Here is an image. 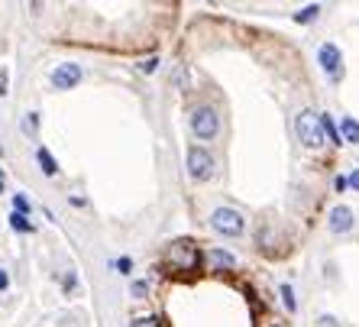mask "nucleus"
I'll return each instance as SVG.
<instances>
[{"instance_id": "obj_9", "label": "nucleus", "mask_w": 359, "mask_h": 327, "mask_svg": "<svg viewBox=\"0 0 359 327\" xmlns=\"http://www.w3.org/2000/svg\"><path fill=\"white\" fill-rule=\"evenodd\" d=\"M340 143H356L359 146V120H353V117L340 120Z\"/></svg>"}, {"instance_id": "obj_13", "label": "nucleus", "mask_w": 359, "mask_h": 327, "mask_svg": "<svg viewBox=\"0 0 359 327\" xmlns=\"http://www.w3.org/2000/svg\"><path fill=\"white\" fill-rule=\"evenodd\" d=\"M10 227H13L17 234H33V224H29V220L23 218V214H17V211L10 214Z\"/></svg>"}, {"instance_id": "obj_14", "label": "nucleus", "mask_w": 359, "mask_h": 327, "mask_svg": "<svg viewBox=\"0 0 359 327\" xmlns=\"http://www.w3.org/2000/svg\"><path fill=\"white\" fill-rule=\"evenodd\" d=\"M278 295H282V305H285V311H298V302H294V292H292V286H282V288H278Z\"/></svg>"}, {"instance_id": "obj_18", "label": "nucleus", "mask_w": 359, "mask_h": 327, "mask_svg": "<svg viewBox=\"0 0 359 327\" xmlns=\"http://www.w3.org/2000/svg\"><path fill=\"white\" fill-rule=\"evenodd\" d=\"M156 68H159V59H146V62H140V72H142V75H152Z\"/></svg>"}, {"instance_id": "obj_1", "label": "nucleus", "mask_w": 359, "mask_h": 327, "mask_svg": "<svg viewBox=\"0 0 359 327\" xmlns=\"http://www.w3.org/2000/svg\"><path fill=\"white\" fill-rule=\"evenodd\" d=\"M294 130H298V140L308 146V149L324 146V130H320V117L314 110H301L298 117H294Z\"/></svg>"}, {"instance_id": "obj_11", "label": "nucleus", "mask_w": 359, "mask_h": 327, "mask_svg": "<svg viewBox=\"0 0 359 327\" xmlns=\"http://www.w3.org/2000/svg\"><path fill=\"white\" fill-rule=\"evenodd\" d=\"M36 159H39V168L42 172H46V175H59V166H55V159H52V152L46 149V146H39V149H36Z\"/></svg>"}, {"instance_id": "obj_5", "label": "nucleus", "mask_w": 359, "mask_h": 327, "mask_svg": "<svg viewBox=\"0 0 359 327\" xmlns=\"http://www.w3.org/2000/svg\"><path fill=\"white\" fill-rule=\"evenodd\" d=\"M318 62H320V68H324L327 75L334 78V81H340L343 78V55H340V49H337L334 42H324V46H320Z\"/></svg>"}, {"instance_id": "obj_24", "label": "nucleus", "mask_w": 359, "mask_h": 327, "mask_svg": "<svg viewBox=\"0 0 359 327\" xmlns=\"http://www.w3.org/2000/svg\"><path fill=\"white\" fill-rule=\"evenodd\" d=\"M7 286H10V276L0 269V292H7Z\"/></svg>"}, {"instance_id": "obj_21", "label": "nucleus", "mask_w": 359, "mask_h": 327, "mask_svg": "<svg viewBox=\"0 0 359 327\" xmlns=\"http://www.w3.org/2000/svg\"><path fill=\"white\" fill-rule=\"evenodd\" d=\"M36 120H39V117H36V114H29V117H26V120H23V126H26V133H36Z\"/></svg>"}, {"instance_id": "obj_4", "label": "nucleus", "mask_w": 359, "mask_h": 327, "mask_svg": "<svg viewBox=\"0 0 359 327\" xmlns=\"http://www.w3.org/2000/svg\"><path fill=\"white\" fill-rule=\"evenodd\" d=\"M188 172H191V178H198V182L210 178L214 175V156H210L208 149L191 146V149H188Z\"/></svg>"}, {"instance_id": "obj_22", "label": "nucleus", "mask_w": 359, "mask_h": 327, "mask_svg": "<svg viewBox=\"0 0 359 327\" xmlns=\"http://www.w3.org/2000/svg\"><path fill=\"white\" fill-rule=\"evenodd\" d=\"M346 185H350L353 192H359V168H356V172H353L350 178H346Z\"/></svg>"}, {"instance_id": "obj_3", "label": "nucleus", "mask_w": 359, "mask_h": 327, "mask_svg": "<svg viewBox=\"0 0 359 327\" xmlns=\"http://www.w3.org/2000/svg\"><path fill=\"white\" fill-rule=\"evenodd\" d=\"M210 227L224 236H240L243 227H246V220H243V214L233 211V208H217L214 214H210Z\"/></svg>"}, {"instance_id": "obj_16", "label": "nucleus", "mask_w": 359, "mask_h": 327, "mask_svg": "<svg viewBox=\"0 0 359 327\" xmlns=\"http://www.w3.org/2000/svg\"><path fill=\"white\" fill-rule=\"evenodd\" d=\"M130 295H133V298H146V295H149V282H146V279H136L133 286H130Z\"/></svg>"}, {"instance_id": "obj_10", "label": "nucleus", "mask_w": 359, "mask_h": 327, "mask_svg": "<svg viewBox=\"0 0 359 327\" xmlns=\"http://www.w3.org/2000/svg\"><path fill=\"white\" fill-rule=\"evenodd\" d=\"M208 262L214 269H233L236 260H233V253H226V250H210L208 253Z\"/></svg>"}, {"instance_id": "obj_2", "label": "nucleus", "mask_w": 359, "mask_h": 327, "mask_svg": "<svg viewBox=\"0 0 359 327\" xmlns=\"http://www.w3.org/2000/svg\"><path fill=\"white\" fill-rule=\"evenodd\" d=\"M191 133L198 140H214L220 133V117L214 107H194L191 110Z\"/></svg>"}, {"instance_id": "obj_25", "label": "nucleus", "mask_w": 359, "mask_h": 327, "mask_svg": "<svg viewBox=\"0 0 359 327\" xmlns=\"http://www.w3.org/2000/svg\"><path fill=\"white\" fill-rule=\"evenodd\" d=\"M0 192H4V168H0Z\"/></svg>"}, {"instance_id": "obj_6", "label": "nucleus", "mask_w": 359, "mask_h": 327, "mask_svg": "<svg viewBox=\"0 0 359 327\" xmlns=\"http://www.w3.org/2000/svg\"><path fill=\"white\" fill-rule=\"evenodd\" d=\"M168 260H172V266H178V269H194L198 266V250H194L188 240H182V243H172Z\"/></svg>"}, {"instance_id": "obj_23", "label": "nucleus", "mask_w": 359, "mask_h": 327, "mask_svg": "<svg viewBox=\"0 0 359 327\" xmlns=\"http://www.w3.org/2000/svg\"><path fill=\"white\" fill-rule=\"evenodd\" d=\"M4 94H7V72L0 68V98H4Z\"/></svg>"}, {"instance_id": "obj_7", "label": "nucleus", "mask_w": 359, "mask_h": 327, "mask_svg": "<svg viewBox=\"0 0 359 327\" xmlns=\"http://www.w3.org/2000/svg\"><path fill=\"white\" fill-rule=\"evenodd\" d=\"M78 81H81V68H78L75 62H65V65H59L55 72H52V88H59V91L75 88Z\"/></svg>"}, {"instance_id": "obj_12", "label": "nucleus", "mask_w": 359, "mask_h": 327, "mask_svg": "<svg viewBox=\"0 0 359 327\" xmlns=\"http://www.w3.org/2000/svg\"><path fill=\"white\" fill-rule=\"evenodd\" d=\"M320 4H311V7H304V10H298V13H294V23H311V20H318L320 17Z\"/></svg>"}, {"instance_id": "obj_19", "label": "nucleus", "mask_w": 359, "mask_h": 327, "mask_svg": "<svg viewBox=\"0 0 359 327\" xmlns=\"http://www.w3.org/2000/svg\"><path fill=\"white\" fill-rule=\"evenodd\" d=\"M114 266H117V272H123V276H126V272L133 269V260H130V256H120V260L114 262Z\"/></svg>"}, {"instance_id": "obj_15", "label": "nucleus", "mask_w": 359, "mask_h": 327, "mask_svg": "<svg viewBox=\"0 0 359 327\" xmlns=\"http://www.w3.org/2000/svg\"><path fill=\"white\" fill-rule=\"evenodd\" d=\"M130 327H165V321L156 318V314H149V318H133Z\"/></svg>"}, {"instance_id": "obj_17", "label": "nucleus", "mask_w": 359, "mask_h": 327, "mask_svg": "<svg viewBox=\"0 0 359 327\" xmlns=\"http://www.w3.org/2000/svg\"><path fill=\"white\" fill-rule=\"evenodd\" d=\"M13 211H17V214H23V218L29 214V201H26L23 194H17V198H13Z\"/></svg>"}, {"instance_id": "obj_8", "label": "nucleus", "mask_w": 359, "mask_h": 327, "mask_svg": "<svg viewBox=\"0 0 359 327\" xmlns=\"http://www.w3.org/2000/svg\"><path fill=\"white\" fill-rule=\"evenodd\" d=\"M353 224H356V218H353V211L343 208V204H337V208L330 211V218H327V227H330L334 234H350Z\"/></svg>"}, {"instance_id": "obj_20", "label": "nucleus", "mask_w": 359, "mask_h": 327, "mask_svg": "<svg viewBox=\"0 0 359 327\" xmlns=\"http://www.w3.org/2000/svg\"><path fill=\"white\" fill-rule=\"evenodd\" d=\"M318 327H340V324H337V318H330V314H320Z\"/></svg>"}]
</instances>
